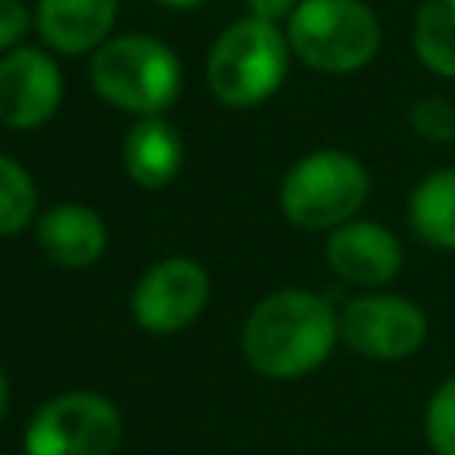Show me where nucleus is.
Returning <instances> with one entry per match:
<instances>
[{
	"label": "nucleus",
	"mask_w": 455,
	"mask_h": 455,
	"mask_svg": "<svg viewBox=\"0 0 455 455\" xmlns=\"http://www.w3.org/2000/svg\"><path fill=\"white\" fill-rule=\"evenodd\" d=\"M338 338V316L323 295L284 288L249 313L242 327V355L259 377L295 380L313 373Z\"/></svg>",
	"instance_id": "1"
},
{
	"label": "nucleus",
	"mask_w": 455,
	"mask_h": 455,
	"mask_svg": "<svg viewBox=\"0 0 455 455\" xmlns=\"http://www.w3.org/2000/svg\"><path fill=\"white\" fill-rule=\"evenodd\" d=\"M89 82L110 107L160 117L178 100L181 64L153 36H117L92 50Z\"/></svg>",
	"instance_id": "2"
},
{
	"label": "nucleus",
	"mask_w": 455,
	"mask_h": 455,
	"mask_svg": "<svg viewBox=\"0 0 455 455\" xmlns=\"http://www.w3.org/2000/svg\"><path fill=\"white\" fill-rule=\"evenodd\" d=\"M288 53V36H281L274 21L242 18L213 43L206 57V82L224 107H256L284 82Z\"/></svg>",
	"instance_id": "3"
},
{
	"label": "nucleus",
	"mask_w": 455,
	"mask_h": 455,
	"mask_svg": "<svg viewBox=\"0 0 455 455\" xmlns=\"http://www.w3.org/2000/svg\"><path fill=\"white\" fill-rule=\"evenodd\" d=\"M284 36L302 64L327 75L366 68L380 46V25L363 0H299Z\"/></svg>",
	"instance_id": "4"
},
{
	"label": "nucleus",
	"mask_w": 455,
	"mask_h": 455,
	"mask_svg": "<svg viewBox=\"0 0 455 455\" xmlns=\"http://www.w3.org/2000/svg\"><path fill=\"white\" fill-rule=\"evenodd\" d=\"M370 196L366 167L341 149L302 156L281 181V210L295 228L334 231L348 224Z\"/></svg>",
	"instance_id": "5"
},
{
	"label": "nucleus",
	"mask_w": 455,
	"mask_h": 455,
	"mask_svg": "<svg viewBox=\"0 0 455 455\" xmlns=\"http://www.w3.org/2000/svg\"><path fill=\"white\" fill-rule=\"evenodd\" d=\"M124 423L110 398L96 391H64L43 402L25 430L28 455H114Z\"/></svg>",
	"instance_id": "6"
},
{
	"label": "nucleus",
	"mask_w": 455,
	"mask_h": 455,
	"mask_svg": "<svg viewBox=\"0 0 455 455\" xmlns=\"http://www.w3.org/2000/svg\"><path fill=\"white\" fill-rule=\"evenodd\" d=\"M338 334L366 359H405L427 341V316L402 295L370 291L341 309Z\"/></svg>",
	"instance_id": "7"
},
{
	"label": "nucleus",
	"mask_w": 455,
	"mask_h": 455,
	"mask_svg": "<svg viewBox=\"0 0 455 455\" xmlns=\"http://www.w3.org/2000/svg\"><path fill=\"white\" fill-rule=\"evenodd\" d=\"M210 302V277L196 259L171 256L153 263L135 291H132V313L142 331L153 334H174L199 320V313Z\"/></svg>",
	"instance_id": "8"
},
{
	"label": "nucleus",
	"mask_w": 455,
	"mask_h": 455,
	"mask_svg": "<svg viewBox=\"0 0 455 455\" xmlns=\"http://www.w3.org/2000/svg\"><path fill=\"white\" fill-rule=\"evenodd\" d=\"M64 96L60 68L53 57L32 46H14L0 57V121L7 128H39L46 124Z\"/></svg>",
	"instance_id": "9"
},
{
	"label": "nucleus",
	"mask_w": 455,
	"mask_h": 455,
	"mask_svg": "<svg viewBox=\"0 0 455 455\" xmlns=\"http://www.w3.org/2000/svg\"><path fill=\"white\" fill-rule=\"evenodd\" d=\"M323 256L341 281L359 288H380L402 270V242L384 224L359 217L327 235Z\"/></svg>",
	"instance_id": "10"
},
{
	"label": "nucleus",
	"mask_w": 455,
	"mask_h": 455,
	"mask_svg": "<svg viewBox=\"0 0 455 455\" xmlns=\"http://www.w3.org/2000/svg\"><path fill=\"white\" fill-rule=\"evenodd\" d=\"M36 238L43 252L68 270L92 267L107 249L103 217L82 203H57L36 220Z\"/></svg>",
	"instance_id": "11"
},
{
	"label": "nucleus",
	"mask_w": 455,
	"mask_h": 455,
	"mask_svg": "<svg viewBox=\"0 0 455 455\" xmlns=\"http://www.w3.org/2000/svg\"><path fill=\"white\" fill-rule=\"evenodd\" d=\"M117 18V0H39L36 25L57 53L100 50Z\"/></svg>",
	"instance_id": "12"
},
{
	"label": "nucleus",
	"mask_w": 455,
	"mask_h": 455,
	"mask_svg": "<svg viewBox=\"0 0 455 455\" xmlns=\"http://www.w3.org/2000/svg\"><path fill=\"white\" fill-rule=\"evenodd\" d=\"M121 156H124V171L135 185L164 188L178 178L185 146H181V135L174 132V124H167L164 117H139L132 124V132L124 135Z\"/></svg>",
	"instance_id": "13"
},
{
	"label": "nucleus",
	"mask_w": 455,
	"mask_h": 455,
	"mask_svg": "<svg viewBox=\"0 0 455 455\" xmlns=\"http://www.w3.org/2000/svg\"><path fill=\"white\" fill-rule=\"evenodd\" d=\"M409 224L434 249H455V171L427 174L409 196Z\"/></svg>",
	"instance_id": "14"
},
{
	"label": "nucleus",
	"mask_w": 455,
	"mask_h": 455,
	"mask_svg": "<svg viewBox=\"0 0 455 455\" xmlns=\"http://www.w3.org/2000/svg\"><path fill=\"white\" fill-rule=\"evenodd\" d=\"M416 53L444 78H455V0H423L416 14Z\"/></svg>",
	"instance_id": "15"
},
{
	"label": "nucleus",
	"mask_w": 455,
	"mask_h": 455,
	"mask_svg": "<svg viewBox=\"0 0 455 455\" xmlns=\"http://www.w3.org/2000/svg\"><path fill=\"white\" fill-rule=\"evenodd\" d=\"M36 217V185L28 171L0 153V238L18 235Z\"/></svg>",
	"instance_id": "16"
},
{
	"label": "nucleus",
	"mask_w": 455,
	"mask_h": 455,
	"mask_svg": "<svg viewBox=\"0 0 455 455\" xmlns=\"http://www.w3.org/2000/svg\"><path fill=\"white\" fill-rule=\"evenodd\" d=\"M427 444L434 448V455H455V377L444 380L427 405Z\"/></svg>",
	"instance_id": "17"
},
{
	"label": "nucleus",
	"mask_w": 455,
	"mask_h": 455,
	"mask_svg": "<svg viewBox=\"0 0 455 455\" xmlns=\"http://www.w3.org/2000/svg\"><path fill=\"white\" fill-rule=\"evenodd\" d=\"M412 128L430 142H455V103L441 96H423L409 110Z\"/></svg>",
	"instance_id": "18"
},
{
	"label": "nucleus",
	"mask_w": 455,
	"mask_h": 455,
	"mask_svg": "<svg viewBox=\"0 0 455 455\" xmlns=\"http://www.w3.org/2000/svg\"><path fill=\"white\" fill-rule=\"evenodd\" d=\"M28 25L32 18L21 0H0V50H14V43H21Z\"/></svg>",
	"instance_id": "19"
},
{
	"label": "nucleus",
	"mask_w": 455,
	"mask_h": 455,
	"mask_svg": "<svg viewBox=\"0 0 455 455\" xmlns=\"http://www.w3.org/2000/svg\"><path fill=\"white\" fill-rule=\"evenodd\" d=\"M245 4H249L252 18H263V21H277V18H288V14L299 7V0H245Z\"/></svg>",
	"instance_id": "20"
},
{
	"label": "nucleus",
	"mask_w": 455,
	"mask_h": 455,
	"mask_svg": "<svg viewBox=\"0 0 455 455\" xmlns=\"http://www.w3.org/2000/svg\"><path fill=\"white\" fill-rule=\"evenodd\" d=\"M4 412H7V373L0 366V419H4Z\"/></svg>",
	"instance_id": "21"
},
{
	"label": "nucleus",
	"mask_w": 455,
	"mask_h": 455,
	"mask_svg": "<svg viewBox=\"0 0 455 455\" xmlns=\"http://www.w3.org/2000/svg\"><path fill=\"white\" fill-rule=\"evenodd\" d=\"M160 4H171V7H192V4H199V0H160Z\"/></svg>",
	"instance_id": "22"
}]
</instances>
